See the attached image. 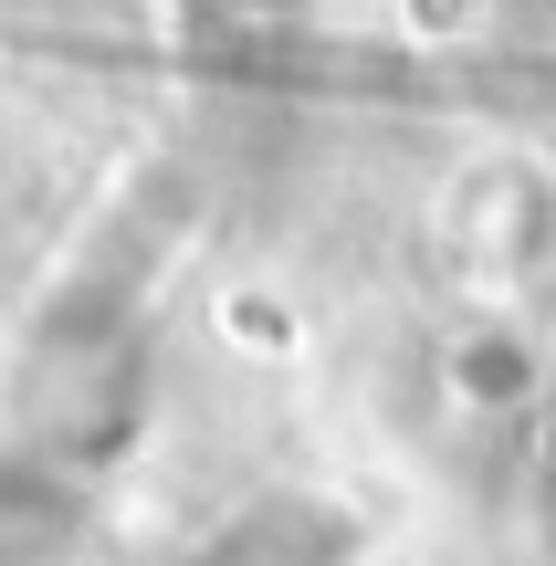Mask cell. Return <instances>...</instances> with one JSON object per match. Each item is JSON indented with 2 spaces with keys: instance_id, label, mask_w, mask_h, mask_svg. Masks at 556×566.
Returning <instances> with one entry per match:
<instances>
[{
  "instance_id": "6da1fadb",
  "label": "cell",
  "mask_w": 556,
  "mask_h": 566,
  "mask_svg": "<svg viewBox=\"0 0 556 566\" xmlns=\"http://www.w3.org/2000/svg\"><path fill=\"white\" fill-rule=\"evenodd\" d=\"M347 546H357L347 514H326V504H252L221 546H200L189 566H347Z\"/></svg>"
},
{
  "instance_id": "7a4b0ae2",
  "label": "cell",
  "mask_w": 556,
  "mask_h": 566,
  "mask_svg": "<svg viewBox=\"0 0 556 566\" xmlns=\"http://www.w3.org/2000/svg\"><path fill=\"white\" fill-rule=\"evenodd\" d=\"M536 525H546V546H556V430L536 441Z\"/></svg>"
},
{
  "instance_id": "3957f363",
  "label": "cell",
  "mask_w": 556,
  "mask_h": 566,
  "mask_svg": "<svg viewBox=\"0 0 556 566\" xmlns=\"http://www.w3.org/2000/svg\"><path fill=\"white\" fill-rule=\"evenodd\" d=\"M210 11H231V21H273V11H294V0H210Z\"/></svg>"
}]
</instances>
